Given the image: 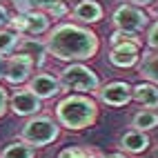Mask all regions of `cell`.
Wrapping results in <instances>:
<instances>
[{"mask_svg": "<svg viewBox=\"0 0 158 158\" xmlns=\"http://www.w3.org/2000/svg\"><path fill=\"white\" fill-rule=\"evenodd\" d=\"M47 54L58 60H89L98 51V36L80 25H60L45 40Z\"/></svg>", "mask_w": 158, "mask_h": 158, "instance_id": "obj_1", "label": "cell"}, {"mask_svg": "<svg viewBox=\"0 0 158 158\" xmlns=\"http://www.w3.org/2000/svg\"><path fill=\"white\" fill-rule=\"evenodd\" d=\"M96 114H98L96 102L87 96H69L65 100H60V105L56 107V116H58L60 125L73 131L94 125Z\"/></svg>", "mask_w": 158, "mask_h": 158, "instance_id": "obj_2", "label": "cell"}, {"mask_svg": "<svg viewBox=\"0 0 158 158\" xmlns=\"http://www.w3.org/2000/svg\"><path fill=\"white\" fill-rule=\"evenodd\" d=\"M60 87H65L67 91H96L100 87L98 73L80 65V62H73V65L65 67L60 73Z\"/></svg>", "mask_w": 158, "mask_h": 158, "instance_id": "obj_3", "label": "cell"}, {"mask_svg": "<svg viewBox=\"0 0 158 158\" xmlns=\"http://www.w3.org/2000/svg\"><path fill=\"white\" fill-rule=\"evenodd\" d=\"M58 125L47 116H36L23 127V140L36 147H45L58 138Z\"/></svg>", "mask_w": 158, "mask_h": 158, "instance_id": "obj_4", "label": "cell"}, {"mask_svg": "<svg viewBox=\"0 0 158 158\" xmlns=\"http://www.w3.org/2000/svg\"><path fill=\"white\" fill-rule=\"evenodd\" d=\"M114 25L120 31H129V34H138L149 25V16H147L140 7L134 5H120L114 11Z\"/></svg>", "mask_w": 158, "mask_h": 158, "instance_id": "obj_5", "label": "cell"}, {"mask_svg": "<svg viewBox=\"0 0 158 158\" xmlns=\"http://www.w3.org/2000/svg\"><path fill=\"white\" fill-rule=\"evenodd\" d=\"M9 27L18 34H29V36H40L49 29V16L43 11H27L9 18Z\"/></svg>", "mask_w": 158, "mask_h": 158, "instance_id": "obj_6", "label": "cell"}, {"mask_svg": "<svg viewBox=\"0 0 158 158\" xmlns=\"http://www.w3.org/2000/svg\"><path fill=\"white\" fill-rule=\"evenodd\" d=\"M34 67H36L34 58L23 54V51H18L14 58L7 60V73H5V78H7V82H11V85H23V82L29 80V73H31Z\"/></svg>", "mask_w": 158, "mask_h": 158, "instance_id": "obj_7", "label": "cell"}, {"mask_svg": "<svg viewBox=\"0 0 158 158\" xmlns=\"http://www.w3.org/2000/svg\"><path fill=\"white\" fill-rule=\"evenodd\" d=\"M140 58V43H118V45H111L109 51V62L114 67H120V69H129L134 67Z\"/></svg>", "mask_w": 158, "mask_h": 158, "instance_id": "obj_8", "label": "cell"}, {"mask_svg": "<svg viewBox=\"0 0 158 158\" xmlns=\"http://www.w3.org/2000/svg\"><path fill=\"white\" fill-rule=\"evenodd\" d=\"M9 102H11V111L16 116H36L40 109H43L40 98L31 89H18V91H14V96L9 98Z\"/></svg>", "mask_w": 158, "mask_h": 158, "instance_id": "obj_9", "label": "cell"}, {"mask_svg": "<svg viewBox=\"0 0 158 158\" xmlns=\"http://www.w3.org/2000/svg\"><path fill=\"white\" fill-rule=\"evenodd\" d=\"M98 96L105 105H111V107H123L131 100V87L127 82H109L107 87H102L98 91Z\"/></svg>", "mask_w": 158, "mask_h": 158, "instance_id": "obj_10", "label": "cell"}, {"mask_svg": "<svg viewBox=\"0 0 158 158\" xmlns=\"http://www.w3.org/2000/svg\"><path fill=\"white\" fill-rule=\"evenodd\" d=\"M29 89L43 100V98H51V96H56V94H60L62 87H60V80L54 78L51 73H36V76L29 80Z\"/></svg>", "mask_w": 158, "mask_h": 158, "instance_id": "obj_11", "label": "cell"}, {"mask_svg": "<svg viewBox=\"0 0 158 158\" xmlns=\"http://www.w3.org/2000/svg\"><path fill=\"white\" fill-rule=\"evenodd\" d=\"M131 100H136L138 105L147 109H156L158 107V87L152 82H140L131 89Z\"/></svg>", "mask_w": 158, "mask_h": 158, "instance_id": "obj_12", "label": "cell"}, {"mask_svg": "<svg viewBox=\"0 0 158 158\" xmlns=\"http://www.w3.org/2000/svg\"><path fill=\"white\" fill-rule=\"evenodd\" d=\"M73 18L80 20V23H98L102 18V7L96 2V0H80V2L73 7Z\"/></svg>", "mask_w": 158, "mask_h": 158, "instance_id": "obj_13", "label": "cell"}, {"mask_svg": "<svg viewBox=\"0 0 158 158\" xmlns=\"http://www.w3.org/2000/svg\"><path fill=\"white\" fill-rule=\"evenodd\" d=\"M120 147H123L125 152H131V154H143L147 147H149V138H147L145 131L131 129V131H127L120 138Z\"/></svg>", "mask_w": 158, "mask_h": 158, "instance_id": "obj_14", "label": "cell"}, {"mask_svg": "<svg viewBox=\"0 0 158 158\" xmlns=\"http://www.w3.org/2000/svg\"><path fill=\"white\" fill-rule=\"evenodd\" d=\"M131 125H134V129L149 131V129L158 127V114H156L154 109H143V111H138V114L134 116Z\"/></svg>", "mask_w": 158, "mask_h": 158, "instance_id": "obj_15", "label": "cell"}, {"mask_svg": "<svg viewBox=\"0 0 158 158\" xmlns=\"http://www.w3.org/2000/svg\"><path fill=\"white\" fill-rule=\"evenodd\" d=\"M138 71L149 82H156V85H158V51H149V54H145Z\"/></svg>", "mask_w": 158, "mask_h": 158, "instance_id": "obj_16", "label": "cell"}, {"mask_svg": "<svg viewBox=\"0 0 158 158\" xmlns=\"http://www.w3.org/2000/svg\"><path fill=\"white\" fill-rule=\"evenodd\" d=\"M34 145H29L25 140L20 143H11L5 147V152L0 154V158H34Z\"/></svg>", "mask_w": 158, "mask_h": 158, "instance_id": "obj_17", "label": "cell"}, {"mask_svg": "<svg viewBox=\"0 0 158 158\" xmlns=\"http://www.w3.org/2000/svg\"><path fill=\"white\" fill-rule=\"evenodd\" d=\"M20 51L27 54V56H31L36 65H43V58H45L47 47H45L43 43H36V40H25V43L20 45Z\"/></svg>", "mask_w": 158, "mask_h": 158, "instance_id": "obj_18", "label": "cell"}, {"mask_svg": "<svg viewBox=\"0 0 158 158\" xmlns=\"http://www.w3.org/2000/svg\"><path fill=\"white\" fill-rule=\"evenodd\" d=\"M18 40H20L18 31H14V29H0V56L14 51V47L18 45Z\"/></svg>", "mask_w": 158, "mask_h": 158, "instance_id": "obj_19", "label": "cell"}, {"mask_svg": "<svg viewBox=\"0 0 158 158\" xmlns=\"http://www.w3.org/2000/svg\"><path fill=\"white\" fill-rule=\"evenodd\" d=\"M96 152H87V149H80V147H67L58 154V158H94Z\"/></svg>", "mask_w": 158, "mask_h": 158, "instance_id": "obj_20", "label": "cell"}, {"mask_svg": "<svg viewBox=\"0 0 158 158\" xmlns=\"http://www.w3.org/2000/svg\"><path fill=\"white\" fill-rule=\"evenodd\" d=\"M118 43H140L138 38H136V34H129V31H116V34L111 36V45H118Z\"/></svg>", "mask_w": 158, "mask_h": 158, "instance_id": "obj_21", "label": "cell"}, {"mask_svg": "<svg viewBox=\"0 0 158 158\" xmlns=\"http://www.w3.org/2000/svg\"><path fill=\"white\" fill-rule=\"evenodd\" d=\"M147 45H149L154 51H158V20L149 27V31H147Z\"/></svg>", "mask_w": 158, "mask_h": 158, "instance_id": "obj_22", "label": "cell"}, {"mask_svg": "<svg viewBox=\"0 0 158 158\" xmlns=\"http://www.w3.org/2000/svg\"><path fill=\"white\" fill-rule=\"evenodd\" d=\"M65 14H67V5H65V2H56V5H51V7L47 9V16L54 18V20H56V18H62Z\"/></svg>", "mask_w": 158, "mask_h": 158, "instance_id": "obj_23", "label": "cell"}, {"mask_svg": "<svg viewBox=\"0 0 158 158\" xmlns=\"http://www.w3.org/2000/svg\"><path fill=\"white\" fill-rule=\"evenodd\" d=\"M7 25H9V11L0 5V29H5Z\"/></svg>", "mask_w": 158, "mask_h": 158, "instance_id": "obj_24", "label": "cell"}, {"mask_svg": "<svg viewBox=\"0 0 158 158\" xmlns=\"http://www.w3.org/2000/svg\"><path fill=\"white\" fill-rule=\"evenodd\" d=\"M56 2H62V0H34V5L40 7V9H49L51 5H56Z\"/></svg>", "mask_w": 158, "mask_h": 158, "instance_id": "obj_25", "label": "cell"}, {"mask_svg": "<svg viewBox=\"0 0 158 158\" xmlns=\"http://www.w3.org/2000/svg\"><path fill=\"white\" fill-rule=\"evenodd\" d=\"M7 102H9V98H7V91L0 87V116L5 114V109H7Z\"/></svg>", "mask_w": 158, "mask_h": 158, "instance_id": "obj_26", "label": "cell"}, {"mask_svg": "<svg viewBox=\"0 0 158 158\" xmlns=\"http://www.w3.org/2000/svg\"><path fill=\"white\" fill-rule=\"evenodd\" d=\"M152 2H154V0H129V5H134V7H140V9H143V7H149Z\"/></svg>", "mask_w": 158, "mask_h": 158, "instance_id": "obj_27", "label": "cell"}, {"mask_svg": "<svg viewBox=\"0 0 158 158\" xmlns=\"http://www.w3.org/2000/svg\"><path fill=\"white\" fill-rule=\"evenodd\" d=\"M5 73H7V58L0 56V78H5Z\"/></svg>", "mask_w": 158, "mask_h": 158, "instance_id": "obj_28", "label": "cell"}, {"mask_svg": "<svg viewBox=\"0 0 158 158\" xmlns=\"http://www.w3.org/2000/svg\"><path fill=\"white\" fill-rule=\"evenodd\" d=\"M105 158H127V156H123V154H109V156H105Z\"/></svg>", "mask_w": 158, "mask_h": 158, "instance_id": "obj_29", "label": "cell"}, {"mask_svg": "<svg viewBox=\"0 0 158 158\" xmlns=\"http://www.w3.org/2000/svg\"><path fill=\"white\" fill-rule=\"evenodd\" d=\"M152 9H154V14L158 16V0H154V2H152Z\"/></svg>", "mask_w": 158, "mask_h": 158, "instance_id": "obj_30", "label": "cell"}]
</instances>
